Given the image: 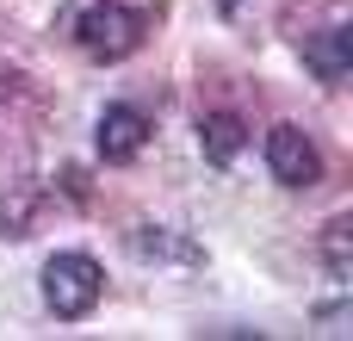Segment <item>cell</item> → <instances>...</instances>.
<instances>
[{"instance_id":"cell-7","label":"cell","mask_w":353,"mask_h":341,"mask_svg":"<svg viewBox=\"0 0 353 341\" xmlns=\"http://www.w3.org/2000/svg\"><path fill=\"white\" fill-rule=\"evenodd\" d=\"M323 261H329L335 280L353 273V217H329V224H323Z\"/></svg>"},{"instance_id":"cell-4","label":"cell","mask_w":353,"mask_h":341,"mask_svg":"<svg viewBox=\"0 0 353 341\" xmlns=\"http://www.w3.org/2000/svg\"><path fill=\"white\" fill-rule=\"evenodd\" d=\"M93 143H99L105 162H137L143 143H149V118L137 106H105L99 124H93Z\"/></svg>"},{"instance_id":"cell-6","label":"cell","mask_w":353,"mask_h":341,"mask_svg":"<svg viewBox=\"0 0 353 341\" xmlns=\"http://www.w3.org/2000/svg\"><path fill=\"white\" fill-rule=\"evenodd\" d=\"M199 143H205V162H211V168H230V162L242 155V143H248V124H242L236 112H211V118L199 124Z\"/></svg>"},{"instance_id":"cell-3","label":"cell","mask_w":353,"mask_h":341,"mask_svg":"<svg viewBox=\"0 0 353 341\" xmlns=\"http://www.w3.org/2000/svg\"><path fill=\"white\" fill-rule=\"evenodd\" d=\"M267 168H273L279 186H316L323 180V149L298 124H273L267 130Z\"/></svg>"},{"instance_id":"cell-5","label":"cell","mask_w":353,"mask_h":341,"mask_svg":"<svg viewBox=\"0 0 353 341\" xmlns=\"http://www.w3.org/2000/svg\"><path fill=\"white\" fill-rule=\"evenodd\" d=\"M304 62H310V75L316 81H347L353 68V25H323V31H310L304 37Z\"/></svg>"},{"instance_id":"cell-1","label":"cell","mask_w":353,"mask_h":341,"mask_svg":"<svg viewBox=\"0 0 353 341\" xmlns=\"http://www.w3.org/2000/svg\"><path fill=\"white\" fill-rule=\"evenodd\" d=\"M99 292H105V273H99V261L93 255H50L43 261V304L62 317V323H81L93 304H99Z\"/></svg>"},{"instance_id":"cell-8","label":"cell","mask_w":353,"mask_h":341,"mask_svg":"<svg viewBox=\"0 0 353 341\" xmlns=\"http://www.w3.org/2000/svg\"><path fill=\"white\" fill-rule=\"evenodd\" d=\"M0 230H6V236H31V193L0 199Z\"/></svg>"},{"instance_id":"cell-10","label":"cell","mask_w":353,"mask_h":341,"mask_svg":"<svg viewBox=\"0 0 353 341\" xmlns=\"http://www.w3.org/2000/svg\"><path fill=\"white\" fill-rule=\"evenodd\" d=\"M223 6H236V0H223Z\"/></svg>"},{"instance_id":"cell-2","label":"cell","mask_w":353,"mask_h":341,"mask_svg":"<svg viewBox=\"0 0 353 341\" xmlns=\"http://www.w3.org/2000/svg\"><path fill=\"white\" fill-rule=\"evenodd\" d=\"M74 43H81L93 62H124V56L143 50V19H137L130 6H118V0H99V6H87V12L74 19Z\"/></svg>"},{"instance_id":"cell-9","label":"cell","mask_w":353,"mask_h":341,"mask_svg":"<svg viewBox=\"0 0 353 341\" xmlns=\"http://www.w3.org/2000/svg\"><path fill=\"white\" fill-rule=\"evenodd\" d=\"M130 249H137V255H174V261H199V249H186V242H168L161 230H155V236H130Z\"/></svg>"}]
</instances>
